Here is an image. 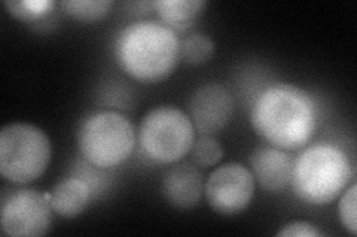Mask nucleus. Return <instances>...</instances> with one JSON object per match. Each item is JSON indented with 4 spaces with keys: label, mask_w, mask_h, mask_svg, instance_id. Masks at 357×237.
I'll list each match as a JSON object with an SVG mask.
<instances>
[{
    "label": "nucleus",
    "mask_w": 357,
    "mask_h": 237,
    "mask_svg": "<svg viewBox=\"0 0 357 237\" xmlns=\"http://www.w3.org/2000/svg\"><path fill=\"white\" fill-rule=\"evenodd\" d=\"M114 51L121 69L134 81L156 83L176 70L181 40L162 21H137L118 33Z\"/></svg>",
    "instance_id": "obj_2"
},
{
    "label": "nucleus",
    "mask_w": 357,
    "mask_h": 237,
    "mask_svg": "<svg viewBox=\"0 0 357 237\" xmlns=\"http://www.w3.org/2000/svg\"><path fill=\"white\" fill-rule=\"evenodd\" d=\"M256 181L250 169L229 162L218 166L204 183V196L208 206L220 215L241 213L252 203Z\"/></svg>",
    "instance_id": "obj_8"
},
{
    "label": "nucleus",
    "mask_w": 357,
    "mask_h": 237,
    "mask_svg": "<svg viewBox=\"0 0 357 237\" xmlns=\"http://www.w3.org/2000/svg\"><path fill=\"white\" fill-rule=\"evenodd\" d=\"M161 191L164 199L178 209L195 208L204 195V181L199 169L191 163H181L165 172Z\"/></svg>",
    "instance_id": "obj_11"
},
{
    "label": "nucleus",
    "mask_w": 357,
    "mask_h": 237,
    "mask_svg": "<svg viewBox=\"0 0 357 237\" xmlns=\"http://www.w3.org/2000/svg\"><path fill=\"white\" fill-rule=\"evenodd\" d=\"M91 199V187L79 178H66L50 191L52 211L57 215L72 220L79 217Z\"/></svg>",
    "instance_id": "obj_12"
},
{
    "label": "nucleus",
    "mask_w": 357,
    "mask_h": 237,
    "mask_svg": "<svg viewBox=\"0 0 357 237\" xmlns=\"http://www.w3.org/2000/svg\"><path fill=\"white\" fill-rule=\"evenodd\" d=\"M161 21L173 31L191 28L207 8L206 0H156L152 2Z\"/></svg>",
    "instance_id": "obj_13"
},
{
    "label": "nucleus",
    "mask_w": 357,
    "mask_h": 237,
    "mask_svg": "<svg viewBox=\"0 0 357 237\" xmlns=\"http://www.w3.org/2000/svg\"><path fill=\"white\" fill-rule=\"evenodd\" d=\"M194 162L201 167H211L220 162L223 149L213 135H201L192 145Z\"/></svg>",
    "instance_id": "obj_17"
},
{
    "label": "nucleus",
    "mask_w": 357,
    "mask_h": 237,
    "mask_svg": "<svg viewBox=\"0 0 357 237\" xmlns=\"http://www.w3.org/2000/svg\"><path fill=\"white\" fill-rule=\"evenodd\" d=\"M52 212L50 193L35 188L5 191L0 211L2 231L10 237H40L51 229Z\"/></svg>",
    "instance_id": "obj_7"
},
{
    "label": "nucleus",
    "mask_w": 357,
    "mask_h": 237,
    "mask_svg": "<svg viewBox=\"0 0 357 237\" xmlns=\"http://www.w3.org/2000/svg\"><path fill=\"white\" fill-rule=\"evenodd\" d=\"M215 52V42L203 33H192L181 42V60L189 65L207 63Z\"/></svg>",
    "instance_id": "obj_15"
},
{
    "label": "nucleus",
    "mask_w": 357,
    "mask_h": 237,
    "mask_svg": "<svg viewBox=\"0 0 357 237\" xmlns=\"http://www.w3.org/2000/svg\"><path fill=\"white\" fill-rule=\"evenodd\" d=\"M351 179L349 156L337 145L316 144L296 157L290 186L301 200L321 206L338 199Z\"/></svg>",
    "instance_id": "obj_3"
},
{
    "label": "nucleus",
    "mask_w": 357,
    "mask_h": 237,
    "mask_svg": "<svg viewBox=\"0 0 357 237\" xmlns=\"http://www.w3.org/2000/svg\"><path fill=\"white\" fill-rule=\"evenodd\" d=\"M8 13L22 22H35L47 17L55 3L52 0H5Z\"/></svg>",
    "instance_id": "obj_16"
},
{
    "label": "nucleus",
    "mask_w": 357,
    "mask_h": 237,
    "mask_svg": "<svg viewBox=\"0 0 357 237\" xmlns=\"http://www.w3.org/2000/svg\"><path fill=\"white\" fill-rule=\"evenodd\" d=\"M60 5L67 15L77 21L97 22L110 14L115 3L114 0H63Z\"/></svg>",
    "instance_id": "obj_14"
},
{
    "label": "nucleus",
    "mask_w": 357,
    "mask_h": 237,
    "mask_svg": "<svg viewBox=\"0 0 357 237\" xmlns=\"http://www.w3.org/2000/svg\"><path fill=\"white\" fill-rule=\"evenodd\" d=\"M356 202H357V184L351 183L350 187L345 188L338 203V215L340 221L351 236L357 234V218H356Z\"/></svg>",
    "instance_id": "obj_18"
},
{
    "label": "nucleus",
    "mask_w": 357,
    "mask_h": 237,
    "mask_svg": "<svg viewBox=\"0 0 357 237\" xmlns=\"http://www.w3.org/2000/svg\"><path fill=\"white\" fill-rule=\"evenodd\" d=\"M316 101L303 88L274 83L258 95L250 113L256 133L282 150L305 147L317 129Z\"/></svg>",
    "instance_id": "obj_1"
},
{
    "label": "nucleus",
    "mask_w": 357,
    "mask_h": 237,
    "mask_svg": "<svg viewBox=\"0 0 357 237\" xmlns=\"http://www.w3.org/2000/svg\"><path fill=\"white\" fill-rule=\"evenodd\" d=\"M52 156L51 140L31 123H9L0 131V174L13 184L36 181Z\"/></svg>",
    "instance_id": "obj_4"
},
{
    "label": "nucleus",
    "mask_w": 357,
    "mask_h": 237,
    "mask_svg": "<svg viewBox=\"0 0 357 237\" xmlns=\"http://www.w3.org/2000/svg\"><path fill=\"white\" fill-rule=\"evenodd\" d=\"M234 97L222 83L199 86L189 101V111L195 131L201 135H215L225 129L234 116Z\"/></svg>",
    "instance_id": "obj_9"
},
{
    "label": "nucleus",
    "mask_w": 357,
    "mask_h": 237,
    "mask_svg": "<svg viewBox=\"0 0 357 237\" xmlns=\"http://www.w3.org/2000/svg\"><path fill=\"white\" fill-rule=\"evenodd\" d=\"M321 233L307 221H292L277 233L280 237H319Z\"/></svg>",
    "instance_id": "obj_19"
},
{
    "label": "nucleus",
    "mask_w": 357,
    "mask_h": 237,
    "mask_svg": "<svg viewBox=\"0 0 357 237\" xmlns=\"http://www.w3.org/2000/svg\"><path fill=\"white\" fill-rule=\"evenodd\" d=\"M292 167V157L274 145L256 147L250 156V171L255 181L270 193H282L290 184Z\"/></svg>",
    "instance_id": "obj_10"
},
{
    "label": "nucleus",
    "mask_w": 357,
    "mask_h": 237,
    "mask_svg": "<svg viewBox=\"0 0 357 237\" xmlns=\"http://www.w3.org/2000/svg\"><path fill=\"white\" fill-rule=\"evenodd\" d=\"M137 138L143 153L156 163H176L191 152L195 142L194 123L174 106H160L140 122Z\"/></svg>",
    "instance_id": "obj_6"
},
{
    "label": "nucleus",
    "mask_w": 357,
    "mask_h": 237,
    "mask_svg": "<svg viewBox=\"0 0 357 237\" xmlns=\"http://www.w3.org/2000/svg\"><path fill=\"white\" fill-rule=\"evenodd\" d=\"M136 129L118 111L93 113L81 123L76 141L85 161L100 169L124 163L136 145Z\"/></svg>",
    "instance_id": "obj_5"
}]
</instances>
